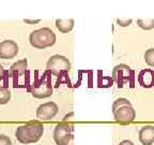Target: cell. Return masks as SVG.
<instances>
[{
	"label": "cell",
	"mask_w": 154,
	"mask_h": 145,
	"mask_svg": "<svg viewBox=\"0 0 154 145\" xmlns=\"http://www.w3.org/2000/svg\"><path fill=\"white\" fill-rule=\"evenodd\" d=\"M44 132V126L38 121H31L24 126H20L15 131L16 139L23 144L38 142Z\"/></svg>",
	"instance_id": "obj_1"
},
{
	"label": "cell",
	"mask_w": 154,
	"mask_h": 145,
	"mask_svg": "<svg viewBox=\"0 0 154 145\" xmlns=\"http://www.w3.org/2000/svg\"><path fill=\"white\" fill-rule=\"evenodd\" d=\"M112 113L116 121L120 124H130L136 118V112L134 108L125 98H118L113 101Z\"/></svg>",
	"instance_id": "obj_2"
},
{
	"label": "cell",
	"mask_w": 154,
	"mask_h": 145,
	"mask_svg": "<svg viewBox=\"0 0 154 145\" xmlns=\"http://www.w3.org/2000/svg\"><path fill=\"white\" fill-rule=\"evenodd\" d=\"M29 40H30V44L33 47L43 50V48L53 46L56 43V34L51 29L44 27L32 31L29 37Z\"/></svg>",
	"instance_id": "obj_3"
},
{
	"label": "cell",
	"mask_w": 154,
	"mask_h": 145,
	"mask_svg": "<svg viewBox=\"0 0 154 145\" xmlns=\"http://www.w3.org/2000/svg\"><path fill=\"white\" fill-rule=\"evenodd\" d=\"M51 73L47 71V72L43 73V75L32 84L31 89H30L32 96L35 97V98H38V99H44V98L51 96L53 86H51Z\"/></svg>",
	"instance_id": "obj_4"
},
{
	"label": "cell",
	"mask_w": 154,
	"mask_h": 145,
	"mask_svg": "<svg viewBox=\"0 0 154 145\" xmlns=\"http://www.w3.org/2000/svg\"><path fill=\"white\" fill-rule=\"evenodd\" d=\"M134 77H135V71L131 69L128 65L120 63L117 65L112 69V74L111 79L113 82L118 84L119 88H122L125 84H130V87H134Z\"/></svg>",
	"instance_id": "obj_5"
},
{
	"label": "cell",
	"mask_w": 154,
	"mask_h": 145,
	"mask_svg": "<svg viewBox=\"0 0 154 145\" xmlns=\"http://www.w3.org/2000/svg\"><path fill=\"white\" fill-rule=\"evenodd\" d=\"M46 67H47V71L51 74L60 76V75L66 74V72L70 71L71 63L64 56L54 55L48 59Z\"/></svg>",
	"instance_id": "obj_6"
},
{
	"label": "cell",
	"mask_w": 154,
	"mask_h": 145,
	"mask_svg": "<svg viewBox=\"0 0 154 145\" xmlns=\"http://www.w3.org/2000/svg\"><path fill=\"white\" fill-rule=\"evenodd\" d=\"M73 126L69 123H61L54 130V140L57 145H74Z\"/></svg>",
	"instance_id": "obj_7"
},
{
	"label": "cell",
	"mask_w": 154,
	"mask_h": 145,
	"mask_svg": "<svg viewBox=\"0 0 154 145\" xmlns=\"http://www.w3.org/2000/svg\"><path fill=\"white\" fill-rule=\"evenodd\" d=\"M59 112V108L55 102H46L43 103L38 108L36 111V117L40 121H51L55 117Z\"/></svg>",
	"instance_id": "obj_8"
},
{
	"label": "cell",
	"mask_w": 154,
	"mask_h": 145,
	"mask_svg": "<svg viewBox=\"0 0 154 145\" xmlns=\"http://www.w3.org/2000/svg\"><path fill=\"white\" fill-rule=\"evenodd\" d=\"M18 53V45L12 40H5L0 43V58L11 59Z\"/></svg>",
	"instance_id": "obj_9"
},
{
	"label": "cell",
	"mask_w": 154,
	"mask_h": 145,
	"mask_svg": "<svg viewBox=\"0 0 154 145\" xmlns=\"http://www.w3.org/2000/svg\"><path fill=\"white\" fill-rule=\"evenodd\" d=\"M138 83L143 88H152L154 87V70L152 69H143L138 74Z\"/></svg>",
	"instance_id": "obj_10"
},
{
	"label": "cell",
	"mask_w": 154,
	"mask_h": 145,
	"mask_svg": "<svg viewBox=\"0 0 154 145\" xmlns=\"http://www.w3.org/2000/svg\"><path fill=\"white\" fill-rule=\"evenodd\" d=\"M139 141L142 145H152L154 143V126H144L139 131Z\"/></svg>",
	"instance_id": "obj_11"
},
{
	"label": "cell",
	"mask_w": 154,
	"mask_h": 145,
	"mask_svg": "<svg viewBox=\"0 0 154 145\" xmlns=\"http://www.w3.org/2000/svg\"><path fill=\"white\" fill-rule=\"evenodd\" d=\"M26 68H27V60L26 59H23V60H19L17 63H15L14 65L11 67L10 69V73L11 75H13L14 77H18L20 74L26 71Z\"/></svg>",
	"instance_id": "obj_12"
},
{
	"label": "cell",
	"mask_w": 154,
	"mask_h": 145,
	"mask_svg": "<svg viewBox=\"0 0 154 145\" xmlns=\"http://www.w3.org/2000/svg\"><path fill=\"white\" fill-rule=\"evenodd\" d=\"M56 26L62 34H67L74 27V21L73 19H57Z\"/></svg>",
	"instance_id": "obj_13"
},
{
	"label": "cell",
	"mask_w": 154,
	"mask_h": 145,
	"mask_svg": "<svg viewBox=\"0 0 154 145\" xmlns=\"http://www.w3.org/2000/svg\"><path fill=\"white\" fill-rule=\"evenodd\" d=\"M137 25L143 30H151L154 28V19H138Z\"/></svg>",
	"instance_id": "obj_14"
},
{
	"label": "cell",
	"mask_w": 154,
	"mask_h": 145,
	"mask_svg": "<svg viewBox=\"0 0 154 145\" xmlns=\"http://www.w3.org/2000/svg\"><path fill=\"white\" fill-rule=\"evenodd\" d=\"M11 99V92L5 87H0V104H5Z\"/></svg>",
	"instance_id": "obj_15"
},
{
	"label": "cell",
	"mask_w": 154,
	"mask_h": 145,
	"mask_svg": "<svg viewBox=\"0 0 154 145\" xmlns=\"http://www.w3.org/2000/svg\"><path fill=\"white\" fill-rule=\"evenodd\" d=\"M143 58L147 65H149L150 67H154V47L147 50L143 55Z\"/></svg>",
	"instance_id": "obj_16"
},
{
	"label": "cell",
	"mask_w": 154,
	"mask_h": 145,
	"mask_svg": "<svg viewBox=\"0 0 154 145\" xmlns=\"http://www.w3.org/2000/svg\"><path fill=\"white\" fill-rule=\"evenodd\" d=\"M0 145H12V141L7 135L0 134Z\"/></svg>",
	"instance_id": "obj_17"
},
{
	"label": "cell",
	"mask_w": 154,
	"mask_h": 145,
	"mask_svg": "<svg viewBox=\"0 0 154 145\" xmlns=\"http://www.w3.org/2000/svg\"><path fill=\"white\" fill-rule=\"evenodd\" d=\"M117 23H118L119 26L121 27H128L132 24V19L131 18H126V19H121V18H118L117 19Z\"/></svg>",
	"instance_id": "obj_18"
},
{
	"label": "cell",
	"mask_w": 154,
	"mask_h": 145,
	"mask_svg": "<svg viewBox=\"0 0 154 145\" xmlns=\"http://www.w3.org/2000/svg\"><path fill=\"white\" fill-rule=\"evenodd\" d=\"M118 145H134V143L130 140H123V141H121Z\"/></svg>",
	"instance_id": "obj_19"
},
{
	"label": "cell",
	"mask_w": 154,
	"mask_h": 145,
	"mask_svg": "<svg viewBox=\"0 0 154 145\" xmlns=\"http://www.w3.org/2000/svg\"><path fill=\"white\" fill-rule=\"evenodd\" d=\"M25 23H28V24H38L40 23V19H36V21H29V19H25Z\"/></svg>",
	"instance_id": "obj_20"
},
{
	"label": "cell",
	"mask_w": 154,
	"mask_h": 145,
	"mask_svg": "<svg viewBox=\"0 0 154 145\" xmlns=\"http://www.w3.org/2000/svg\"><path fill=\"white\" fill-rule=\"evenodd\" d=\"M5 74V71L3 70V68H2V66L0 65V80H2V77H3V75Z\"/></svg>",
	"instance_id": "obj_21"
}]
</instances>
